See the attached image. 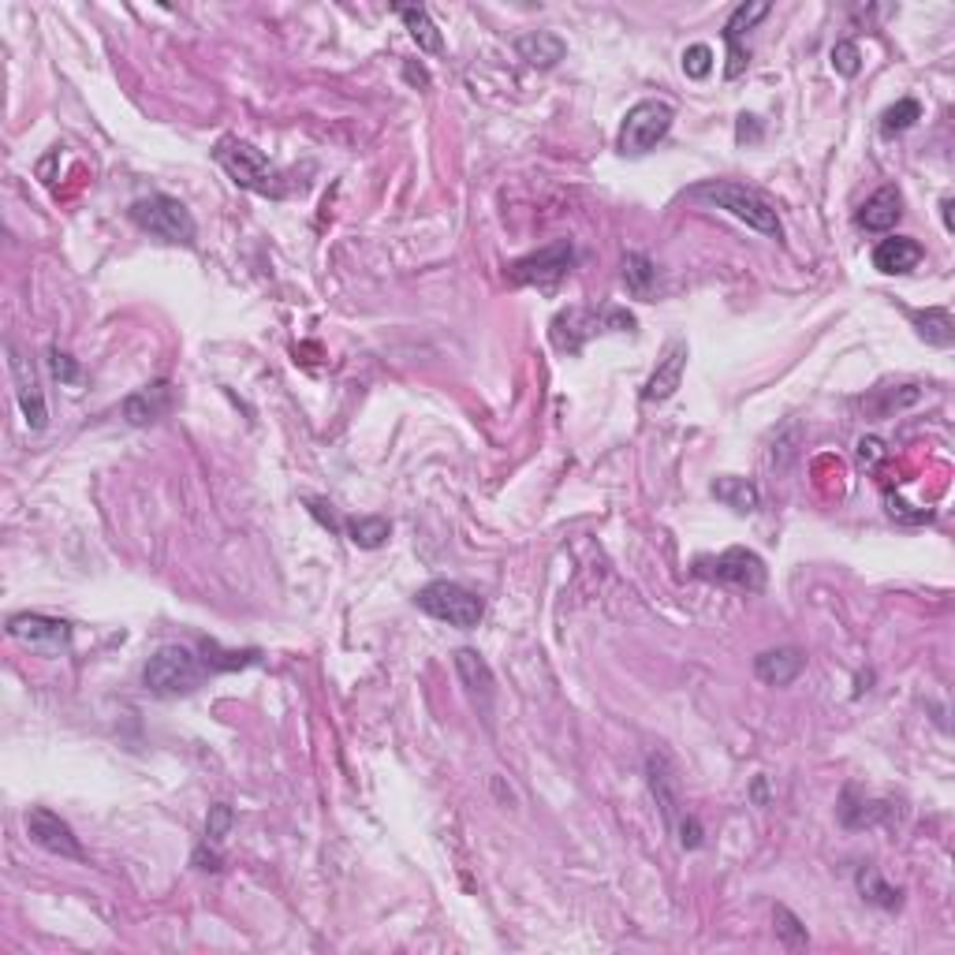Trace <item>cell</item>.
I'll use <instances>...</instances> for the list:
<instances>
[{
	"label": "cell",
	"instance_id": "cell-22",
	"mask_svg": "<svg viewBox=\"0 0 955 955\" xmlns=\"http://www.w3.org/2000/svg\"><path fill=\"white\" fill-rule=\"evenodd\" d=\"M709 489H713V497H717L720 504L731 508V512H739V515H751V512H757V504H762V493H757L754 481L736 478V475L717 478Z\"/></svg>",
	"mask_w": 955,
	"mask_h": 955
},
{
	"label": "cell",
	"instance_id": "cell-26",
	"mask_svg": "<svg viewBox=\"0 0 955 955\" xmlns=\"http://www.w3.org/2000/svg\"><path fill=\"white\" fill-rule=\"evenodd\" d=\"M396 15L407 23L410 38L418 41V49H422V52H441L444 49L441 31H437V23L430 20V12H426V8H396Z\"/></svg>",
	"mask_w": 955,
	"mask_h": 955
},
{
	"label": "cell",
	"instance_id": "cell-11",
	"mask_svg": "<svg viewBox=\"0 0 955 955\" xmlns=\"http://www.w3.org/2000/svg\"><path fill=\"white\" fill-rule=\"evenodd\" d=\"M26 836H31L38 847H46L49 855H60V859H75V862L86 859L68 821L60 814H52V810H46V807H34L31 814H26Z\"/></svg>",
	"mask_w": 955,
	"mask_h": 955
},
{
	"label": "cell",
	"instance_id": "cell-27",
	"mask_svg": "<svg viewBox=\"0 0 955 955\" xmlns=\"http://www.w3.org/2000/svg\"><path fill=\"white\" fill-rule=\"evenodd\" d=\"M855 885H859L862 899H870V904H878V907H885V910H896L899 904H904V892L892 888L888 881L881 878L878 870H873V866H862L859 878H855Z\"/></svg>",
	"mask_w": 955,
	"mask_h": 955
},
{
	"label": "cell",
	"instance_id": "cell-37",
	"mask_svg": "<svg viewBox=\"0 0 955 955\" xmlns=\"http://www.w3.org/2000/svg\"><path fill=\"white\" fill-rule=\"evenodd\" d=\"M404 79L410 86H418V91H426V86H430V71H426L422 64H415V60H404Z\"/></svg>",
	"mask_w": 955,
	"mask_h": 955
},
{
	"label": "cell",
	"instance_id": "cell-7",
	"mask_svg": "<svg viewBox=\"0 0 955 955\" xmlns=\"http://www.w3.org/2000/svg\"><path fill=\"white\" fill-rule=\"evenodd\" d=\"M672 120H676V109L668 102H657V97H646V102L631 105L620 128V154L646 157L649 150L672 131Z\"/></svg>",
	"mask_w": 955,
	"mask_h": 955
},
{
	"label": "cell",
	"instance_id": "cell-19",
	"mask_svg": "<svg viewBox=\"0 0 955 955\" xmlns=\"http://www.w3.org/2000/svg\"><path fill=\"white\" fill-rule=\"evenodd\" d=\"M455 672H459L467 694L481 705V713H489V702H493V672H489L486 657L478 649H455Z\"/></svg>",
	"mask_w": 955,
	"mask_h": 955
},
{
	"label": "cell",
	"instance_id": "cell-18",
	"mask_svg": "<svg viewBox=\"0 0 955 955\" xmlns=\"http://www.w3.org/2000/svg\"><path fill=\"white\" fill-rule=\"evenodd\" d=\"M802 668H807V657H802V649H796V646L765 649V654L754 657L757 680H765L773 687H788L791 680H799Z\"/></svg>",
	"mask_w": 955,
	"mask_h": 955
},
{
	"label": "cell",
	"instance_id": "cell-6",
	"mask_svg": "<svg viewBox=\"0 0 955 955\" xmlns=\"http://www.w3.org/2000/svg\"><path fill=\"white\" fill-rule=\"evenodd\" d=\"M415 605L426 616H433V620L449 623V628H459V631L478 628L481 616H486L481 597L475 590H467V586L449 583V578H433V583H426L422 590L415 594Z\"/></svg>",
	"mask_w": 955,
	"mask_h": 955
},
{
	"label": "cell",
	"instance_id": "cell-35",
	"mask_svg": "<svg viewBox=\"0 0 955 955\" xmlns=\"http://www.w3.org/2000/svg\"><path fill=\"white\" fill-rule=\"evenodd\" d=\"M885 455L888 452H885V444H881L878 437H862V441H859V463H862V467H878Z\"/></svg>",
	"mask_w": 955,
	"mask_h": 955
},
{
	"label": "cell",
	"instance_id": "cell-5",
	"mask_svg": "<svg viewBox=\"0 0 955 955\" xmlns=\"http://www.w3.org/2000/svg\"><path fill=\"white\" fill-rule=\"evenodd\" d=\"M131 220L150 231L160 243H172V247H191L194 236H199V225H194L191 210L172 199V194H150V199H139L131 205Z\"/></svg>",
	"mask_w": 955,
	"mask_h": 955
},
{
	"label": "cell",
	"instance_id": "cell-16",
	"mask_svg": "<svg viewBox=\"0 0 955 955\" xmlns=\"http://www.w3.org/2000/svg\"><path fill=\"white\" fill-rule=\"evenodd\" d=\"M922 243L910 236H888L881 239L878 247H873V270L885 273V276H904L910 270H918V262H922Z\"/></svg>",
	"mask_w": 955,
	"mask_h": 955
},
{
	"label": "cell",
	"instance_id": "cell-25",
	"mask_svg": "<svg viewBox=\"0 0 955 955\" xmlns=\"http://www.w3.org/2000/svg\"><path fill=\"white\" fill-rule=\"evenodd\" d=\"M202 660L213 672H239V668H251L262 660V649H220L217 642H202Z\"/></svg>",
	"mask_w": 955,
	"mask_h": 955
},
{
	"label": "cell",
	"instance_id": "cell-29",
	"mask_svg": "<svg viewBox=\"0 0 955 955\" xmlns=\"http://www.w3.org/2000/svg\"><path fill=\"white\" fill-rule=\"evenodd\" d=\"M915 120H922V105H918L915 97H904V102H896L892 109H885V116H881V131H885V135H899V131L915 128Z\"/></svg>",
	"mask_w": 955,
	"mask_h": 955
},
{
	"label": "cell",
	"instance_id": "cell-32",
	"mask_svg": "<svg viewBox=\"0 0 955 955\" xmlns=\"http://www.w3.org/2000/svg\"><path fill=\"white\" fill-rule=\"evenodd\" d=\"M683 71L691 79H705L713 71V49L702 46V41H694V46L683 49Z\"/></svg>",
	"mask_w": 955,
	"mask_h": 955
},
{
	"label": "cell",
	"instance_id": "cell-24",
	"mask_svg": "<svg viewBox=\"0 0 955 955\" xmlns=\"http://www.w3.org/2000/svg\"><path fill=\"white\" fill-rule=\"evenodd\" d=\"M657 284V265L649 262L642 251H628L623 254V288L635 299H649Z\"/></svg>",
	"mask_w": 955,
	"mask_h": 955
},
{
	"label": "cell",
	"instance_id": "cell-36",
	"mask_svg": "<svg viewBox=\"0 0 955 955\" xmlns=\"http://www.w3.org/2000/svg\"><path fill=\"white\" fill-rule=\"evenodd\" d=\"M736 139L739 142H757L762 139V123H757V116H739V123H736Z\"/></svg>",
	"mask_w": 955,
	"mask_h": 955
},
{
	"label": "cell",
	"instance_id": "cell-10",
	"mask_svg": "<svg viewBox=\"0 0 955 955\" xmlns=\"http://www.w3.org/2000/svg\"><path fill=\"white\" fill-rule=\"evenodd\" d=\"M8 635L31 649H41V654H60L71 642V623L41 612H20L8 620Z\"/></svg>",
	"mask_w": 955,
	"mask_h": 955
},
{
	"label": "cell",
	"instance_id": "cell-12",
	"mask_svg": "<svg viewBox=\"0 0 955 955\" xmlns=\"http://www.w3.org/2000/svg\"><path fill=\"white\" fill-rule=\"evenodd\" d=\"M8 370H12V381H15V399H20V410L26 418L31 430H46L49 422V410H46V396H41V385L31 370V359H23L20 347L8 344Z\"/></svg>",
	"mask_w": 955,
	"mask_h": 955
},
{
	"label": "cell",
	"instance_id": "cell-38",
	"mask_svg": "<svg viewBox=\"0 0 955 955\" xmlns=\"http://www.w3.org/2000/svg\"><path fill=\"white\" fill-rule=\"evenodd\" d=\"M194 866H199V870H220V859L217 855H205V847H199V851H194Z\"/></svg>",
	"mask_w": 955,
	"mask_h": 955
},
{
	"label": "cell",
	"instance_id": "cell-15",
	"mask_svg": "<svg viewBox=\"0 0 955 955\" xmlns=\"http://www.w3.org/2000/svg\"><path fill=\"white\" fill-rule=\"evenodd\" d=\"M172 407H176L172 381H154V385L131 392V396L123 399V418H128L131 426H150L157 422V418H165Z\"/></svg>",
	"mask_w": 955,
	"mask_h": 955
},
{
	"label": "cell",
	"instance_id": "cell-20",
	"mask_svg": "<svg viewBox=\"0 0 955 955\" xmlns=\"http://www.w3.org/2000/svg\"><path fill=\"white\" fill-rule=\"evenodd\" d=\"M904 217V194L896 187H881L866 199L862 213H859V228L866 231H888L896 228V220Z\"/></svg>",
	"mask_w": 955,
	"mask_h": 955
},
{
	"label": "cell",
	"instance_id": "cell-1",
	"mask_svg": "<svg viewBox=\"0 0 955 955\" xmlns=\"http://www.w3.org/2000/svg\"><path fill=\"white\" fill-rule=\"evenodd\" d=\"M213 160H217V165L225 168L243 191H254V194H262V199H288L291 194V187H288V180H284L280 168H276L258 146H251V142L225 135L217 146H213Z\"/></svg>",
	"mask_w": 955,
	"mask_h": 955
},
{
	"label": "cell",
	"instance_id": "cell-14",
	"mask_svg": "<svg viewBox=\"0 0 955 955\" xmlns=\"http://www.w3.org/2000/svg\"><path fill=\"white\" fill-rule=\"evenodd\" d=\"M646 776H649V788H654V799L665 814V825L676 828L683 817V799H680V776H676L672 762L665 754H649L646 757Z\"/></svg>",
	"mask_w": 955,
	"mask_h": 955
},
{
	"label": "cell",
	"instance_id": "cell-3",
	"mask_svg": "<svg viewBox=\"0 0 955 955\" xmlns=\"http://www.w3.org/2000/svg\"><path fill=\"white\" fill-rule=\"evenodd\" d=\"M687 194L713 202L717 210H728L731 217L743 220L747 228L762 231V236L780 239V217H776L773 202L765 199L762 191H754V187L736 183V180H705V183H694Z\"/></svg>",
	"mask_w": 955,
	"mask_h": 955
},
{
	"label": "cell",
	"instance_id": "cell-34",
	"mask_svg": "<svg viewBox=\"0 0 955 955\" xmlns=\"http://www.w3.org/2000/svg\"><path fill=\"white\" fill-rule=\"evenodd\" d=\"M49 370H52V378L64 381V385H75V381H79V366H75V359L60 351V347H52V351H49Z\"/></svg>",
	"mask_w": 955,
	"mask_h": 955
},
{
	"label": "cell",
	"instance_id": "cell-33",
	"mask_svg": "<svg viewBox=\"0 0 955 955\" xmlns=\"http://www.w3.org/2000/svg\"><path fill=\"white\" fill-rule=\"evenodd\" d=\"M833 68L840 71L844 79H855V75H859V68H862V52H859V46H855V41H836V46H833Z\"/></svg>",
	"mask_w": 955,
	"mask_h": 955
},
{
	"label": "cell",
	"instance_id": "cell-2",
	"mask_svg": "<svg viewBox=\"0 0 955 955\" xmlns=\"http://www.w3.org/2000/svg\"><path fill=\"white\" fill-rule=\"evenodd\" d=\"M638 321L631 310L623 307H568L552 318L549 325V341L560 355H578L586 347V341L601 333H635Z\"/></svg>",
	"mask_w": 955,
	"mask_h": 955
},
{
	"label": "cell",
	"instance_id": "cell-40",
	"mask_svg": "<svg viewBox=\"0 0 955 955\" xmlns=\"http://www.w3.org/2000/svg\"><path fill=\"white\" fill-rule=\"evenodd\" d=\"M754 799H757V802H765V780H762V776H757V780H754Z\"/></svg>",
	"mask_w": 955,
	"mask_h": 955
},
{
	"label": "cell",
	"instance_id": "cell-39",
	"mask_svg": "<svg viewBox=\"0 0 955 955\" xmlns=\"http://www.w3.org/2000/svg\"><path fill=\"white\" fill-rule=\"evenodd\" d=\"M941 210H944V228L952 231V228H955V220H952V199H944V202H941Z\"/></svg>",
	"mask_w": 955,
	"mask_h": 955
},
{
	"label": "cell",
	"instance_id": "cell-17",
	"mask_svg": "<svg viewBox=\"0 0 955 955\" xmlns=\"http://www.w3.org/2000/svg\"><path fill=\"white\" fill-rule=\"evenodd\" d=\"M683 370H687V344L676 341L665 351V359L657 362L654 378L646 381V389H642V399H646V404H660V399L676 396V389H680V381H683Z\"/></svg>",
	"mask_w": 955,
	"mask_h": 955
},
{
	"label": "cell",
	"instance_id": "cell-28",
	"mask_svg": "<svg viewBox=\"0 0 955 955\" xmlns=\"http://www.w3.org/2000/svg\"><path fill=\"white\" fill-rule=\"evenodd\" d=\"M344 530L359 549H381L392 534V523L381 520V515H359V520H347Z\"/></svg>",
	"mask_w": 955,
	"mask_h": 955
},
{
	"label": "cell",
	"instance_id": "cell-23",
	"mask_svg": "<svg viewBox=\"0 0 955 955\" xmlns=\"http://www.w3.org/2000/svg\"><path fill=\"white\" fill-rule=\"evenodd\" d=\"M910 325L918 329L926 344L933 347H952L955 344V321L944 307H930V310H910Z\"/></svg>",
	"mask_w": 955,
	"mask_h": 955
},
{
	"label": "cell",
	"instance_id": "cell-21",
	"mask_svg": "<svg viewBox=\"0 0 955 955\" xmlns=\"http://www.w3.org/2000/svg\"><path fill=\"white\" fill-rule=\"evenodd\" d=\"M515 49H520V57L526 60L530 68H557L560 60H564L568 46L557 38V34L549 31H530L523 34L520 41H515Z\"/></svg>",
	"mask_w": 955,
	"mask_h": 955
},
{
	"label": "cell",
	"instance_id": "cell-13",
	"mask_svg": "<svg viewBox=\"0 0 955 955\" xmlns=\"http://www.w3.org/2000/svg\"><path fill=\"white\" fill-rule=\"evenodd\" d=\"M769 15V0H751V4H739L736 12L728 15L725 23V41H728V68L725 75L728 79H739L751 64V52L743 49V34L754 31V23H762Z\"/></svg>",
	"mask_w": 955,
	"mask_h": 955
},
{
	"label": "cell",
	"instance_id": "cell-9",
	"mask_svg": "<svg viewBox=\"0 0 955 955\" xmlns=\"http://www.w3.org/2000/svg\"><path fill=\"white\" fill-rule=\"evenodd\" d=\"M702 578H713L720 586H731V590H747V594H757L765 586V560L757 557L751 549H725L720 557H702L694 564Z\"/></svg>",
	"mask_w": 955,
	"mask_h": 955
},
{
	"label": "cell",
	"instance_id": "cell-4",
	"mask_svg": "<svg viewBox=\"0 0 955 955\" xmlns=\"http://www.w3.org/2000/svg\"><path fill=\"white\" fill-rule=\"evenodd\" d=\"M210 676L205 660L194 654L191 646H160L154 657L142 668V683L157 699H180V694L199 691V683Z\"/></svg>",
	"mask_w": 955,
	"mask_h": 955
},
{
	"label": "cell",
	"instance_id": "cell-30",
	"mask_svg": "<svg viewBox=\"0 0 955 955\" xmlns=\"http://www.w3.org/2000/svg\"><path fill=\"white\" fill-rule=\"evenodd\" d=\"M773 922H776V936L784 941V948H807V944H810L807 926H802L788 907H776L773 910Z\"/></svg>",
	"mask_w": 955,
	"mask_h": 955
},
{
	"label": "cell",
	"instance_id": "cell-8",
	"mask_svg": "<svg viewBox=\"0 0 955 955\" xmlns=\"http://www.w3.org/2000/svg\"><path fill=\"white\" fill-rule=\"evenodd\" d=\"M571 265H575V247H571V239H557V243H549V247H541V251L512 262L508 280L520 284V288L552 291L571 273Z\"/></svg>",
	"mask_w": 955,
	"mask_h": 955
},
{
	"label": "cell",
	"instance_id": "cell-31",
	"mask_svg": "<svg viewBox=\"0 0 955 955\" xmlns=\"http://www.w3.org/2000/svg\"><path fill=\"white\" fill-rule=\"evenodd\" d=\"M231 825H236V810L228 802H213L210 817H205V844H220L231 833Z\"/></svg>",
	"mask_w": 955,
	"mask_h": 955
}]
</instances>
